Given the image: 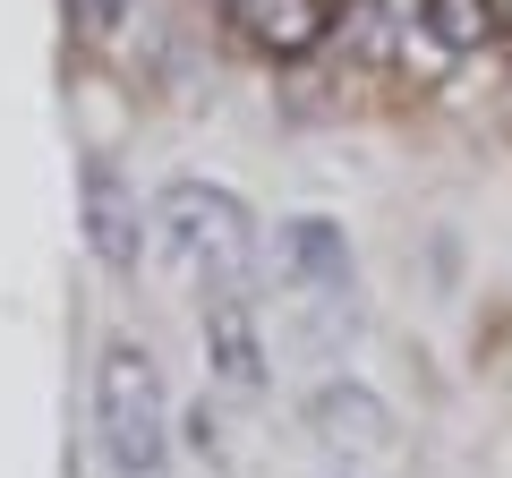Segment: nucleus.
Masks as SVG:
<instances>
[{"label": "nucleus", "instance_id": "f257e3e1", "mask_svg": "<svg viewBox=\"0 0 512 478\" xmlns=\"http://www.w3.org/2000/svg\"><path fill=\"white\" fill-rule=\"evenodd\" d=\"M94 444H103L111 478H163L171 470V402H163L154 350L103 342V359H94Z\"/></svg>", "mask_w": 512, "mask_h": 478}, {"label": "nucleus", "instance_id": "f03ea898", "mask_svg": "<svg viewBox=\"0 0 512 478\" xmlns=\"http://www.w3.org/2000/svg\"><path fill=\"white\" fill-rule=\"evenodd\" d=\"M154 222H163V248L205 282V291H239V282H248L256 214L222 180H171L163 197H154Z\"/></svg>", "mask_w": 512, "mask_h": 478}, {"label": "nucleus", "instance_id": "7ed1b4c3", "mask_svg": "<svg viewBox=\"0 0 512 478\" xmlns=\"http://www.w3.org/2000/svg\"><path fill=\"white\" fill-rule=\"evenodd\" d=\"M77 231H86V248H94L103 274H137V257H146V205H137V188H128L103 154L77 163Z\"/></svg>", "mask_w": 512, "mask_h": 478}, {"label": "nucleus", "instance_id": "20e7f679", "mask_svg": "<svg viewBox=\"0 0 512 478\" xmlns=\"http://www.w3.org/2000/svg\"><path fill=\"white\" fill-rule=\"evenodd\" d=\"M231 26L265 60H308L342 26V0H231Z\"/></svg>", "mask_w": 512, "mask_h": 478}, {"label": "nucleus", "instance_id": "39448f33", "mask_svg": "<svg viewBox=\"0 0 512 478\" xmlns=\"http://www.w3.org/2000/svg\"><path fill=\"white\" fill-rule=\"evenodd\" d=\"M308 427L333 453H384V444H393V410H384V393H367L359 376H325V385L308 393Z\"/></svg>", "mask_w": 512, "mask_h": 478}, {"label": "nucleus", "instance_id": "423d86ee", "mask_svg": "<svg viewBox=\"0 0 512 478\" xmlns=\"http://www.w3.org/2000/svg\"><path fill=\"white\" fill-rule=\"evenodd\" d=\"M205 359H214V376H222V385H239V393L265 385V333H256V308L239 291L205 299Z\"/></svg>", "mask_w": 512, "mask_h": 478}, {"label": "nucleus", "instance_id": "0eeeda50", "mask_svg": "<svg viewBox=\"0 0 512 478\" xmlns=\"http://www.w3.org/2000/svg\"><path fill=\"white\" fill-rule=\"evenodd\" d=\"M274 248H282V274H291L299 291H342L350 282V239H342V222H325V214H291L274 231Z\"/></svg>", "mask_w": 512, "mask_h": 478}, {"label": "nucleus", "instance_id": "6e6552de", "mask_svg": "<svg viewBox=\"0 0 512 478\" xmlns=\"http://www.w3.org/2000/svg\"><path fill=\"white\" fill-rule=\"evenodd\" d=\"M419 26H427L436 52L470 60V52H487L504 35V0H419Z\"/></svg>", "mask_w": 512, "mask_h": 478}, {"label": "nucleus", "instance_id": "1a4fd4ad", "mask_svg": "<svg viewBox=\"0 0 512 478\" xmlns=\"http://www.w3.org/2000/svg\"><path fill=\"white\" fill-rule=\"evenodd\" d=\"M69 18L86 26V35H111V26L128 18V0H69Z\"/></svg>", "mask_w": 512, "mask_h": 478}]
</instances>
